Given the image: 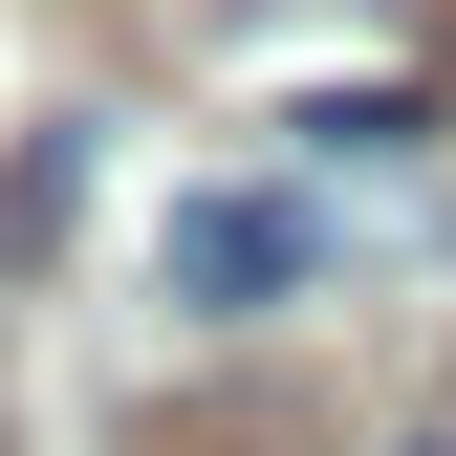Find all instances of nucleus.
Returning a JSON list of instances; mask_svg holds the SVG:
<instances>
[{
	"instance_id": "obj_1",
	"label": "nucleus",
	"mask_w": 456,
	"mask_h": 456,
	"mask_svg": "<svg viewBox=\"0 0 456 456\" xmlns=\"http://www.w3.org/2000/svg\"><path fill=\"white\" fill-rule=\"evenodd\" d=\"M152 282H175L196 326H261V305H305V282H326V217H305V196H261V175H217V196H175Z\"/></svg>"
},
{
	"instance_id": "obj_2",
	"label": "nucleus",
	"mask_w": 456,
	"mask_h": 456,
	"mask_svg": "<svg viewBox=\"0 0 456 456\" xmlns=\"http://www.w3.org/2000/svg\"><path fill=\"white\" fill-rule=\"evenodd\" d=\"M66 217H87V131H22V175H0V282L66 240Z\"/></svg>"
},
{
	"instance_id": "obj_3",
	"label": "nucleus",
	"mask_w": 456,
	"mask_h": 456,
	"mask_svg": "<svg viewBox=\"0 0 456 456\" xmlns=\"http://www.w3.org/2000/svg\"><path fill=\"white\" fill-rule=\"evenodd\" d=\"M391 456H456V435H391Z\"/></svg>"
}]
</instances>
